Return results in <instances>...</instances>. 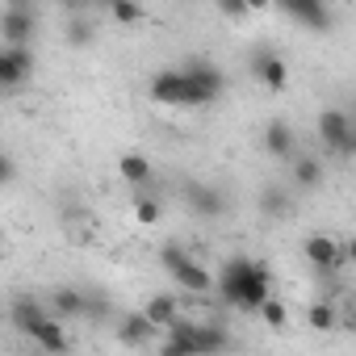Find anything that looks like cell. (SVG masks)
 Returning a JSON list of instances; mask_svg holds the SVG:
<instances>
[{
    "label": "cell",
    "mask_w": 356,
    "mask_h": 356,
    "mask_svg": "<svg viewBox=\"0 0 356 356\" xmlns=\"http://www.w3.org/2000/svg\"><path fill=\"white\" fill-rule=\"evenodd\" d=\"M302 256H306V264H310V268H318V273H339V268L348 264L343 239H335V235H327V231H314V235H306V243H302Z\"/></svg>",
    "instance_id": "cell-4"
},
{
    "label": "cell",
    "mask_w": 356,
    "mask_h": 356,
    "mask_svg": "<svg viewBox=\"0 0 356 356\" xmlns=\"http://www.w3.org/2000/svg\"><path fill=\"white\" fill-rule=\"evenodd\" d=\"M13 176H17V163H13V155H5V163H0V181L13 185Z\"/></svg>",
    "instance_id": "cell-27"
},
{
    "label": "cell",
    "mask_w": 356,
    "mask_h": 356,
    "mask_svg": "<svg viewBox=\"0 0 356 356\" xmlns=\"http://www.w3.org/2000/svg\"><path fill=\"white\" fill-rule=\"evenodd\" d=\"M51 306H55V314H67V318H76V314L88 310L84 293H80V289H67V285H59V289L51 293Z\"/></svg>",
    "instance_id": "cell-20"
},
{
    "label": "cell",
    "mask_w": 356,
    "mask_h": 356,
    "mask_svg": "<svg viewBox=\"0 0 356 356\" xmlns=\"http://www.w3.org/2000/svg\"><path fill=\"white\" fill-rule=\"evenodd\" d=\"M252 76H256L268 92H281V88L289 84V67H285V59H281L277 51H268V47H256V51H252Z\"/></svg>",
    "instance_id": "cell-8"
},
{
    "label": "cell",
    "mask_w": 356,
    "mask_h": 356,
    "mask_svg": "<svg viewBox=\"0 0 356 356\" xmlns=\"http://www.w3.org/2000/svg\"><path fill=\"white\" fill-rule=\"evenodd\" d=\"M109 17L118 26H138L143 22V5H130V0H118V5H109Z\"/></svg>",
    "instance_id": "cell-23"
},
{
    "label": "cell",
    "mask_w": 356,
    "mask_h": 356,
    "mask_svg": "<svg viewBox=\"0 0 356 356\" xmlns=\"http://www.w3.org/2000/svg\"><path fill=\"white\" fill-rule=\"evenodd\" d=\"M42 318H51V310H47L42 302H30V298L13 302V323H17V327H22L26 335H30V331H34V327H38Z\"/></svg>",
    "instance_id": "cell-19"
},
{
    "label": "cell",
    "mask_w": 356,
    "mask_h": 356,
    "mask_svg": "<svg viewBox=\"0 0 356 356\" xmlns=\"http://www.w3.org/2000/svg\"><path fill=\"white\" fill-rule=\"evenodd\" d=\"M151 101H159V105H185V67H159L151 76Z\"/></svg>",
    "instance_id": "cell-11"
},
{
    "label": "cell",
    "mask_w": 356,
    "mask_h": 356,
    "mask_svg": "<svg viewBox=\"0 0 356 356\" xmlns=\"http://www.w3.org/2000/svg\"><path fill=\"white\" fill-rule=\"evenodd\" d=\"M155 335H159V327H155L143 310H138V314H126V318L118 323V339H122L126 348H143V343H151Z\"/></svg>",
    "instance_id": "cell-14"
},
{
    "label": "cell",
    "mask_w": 356,
    "mask_h": 356,
    "mask_svg": "<svg viewBox=\"0 0 356 356\" xmlns=\"http://www.w3.org/2000/svg\"><path fill=\"white\" fill-rule=\"evenodd\" d=\"M218 293H222V302H231L235 310H243V314H260L264 302H273V273H268L264 260L231 256V260L222 264Z\"/></svg>",
    "instance_id": "cell-1"
},
{
    "label": "cell",
    "mask_w": 356,
    "mask_h": 356,
    "mask_svg": "<svg viewBox=\"0 0 356 356\" xmlns=\"http://www.w3.org/2000/svg\"><path fill=\"white\" fill-rule=\"evenodd\" d=\"M260 318H264V323H268L273 331H281V327L289 323V310H285V302H277V298H273V302H264V310H260Z\"/></svg>",
    "instance_id": "cell-25"
},
{
    "label": "cell",
    "mask_w": 356,
    "mask_h": 356,
    "mask_svg": "<svg viewBox=\"0 0 356 356\" xmlns=\"http://www.w3.org/2000/svg\"><path fill=\"white\" fill-rule=\"evenodd\" d=\"M293 185H298L302 193L323 185V163H318L314 155H298V159H293Z\"/></svg>",
    "instance_id": "cell-18"
},
{
    "label": "cell",
    "mask_w": 356,
    "mask_h": 356,
    "mask_svg": "<svg viewBox=\"0 0 356 356\" xmlns=\"http://www.w3.org/2000/svg\"><path fill=\"white\" fill-rule=\"evenodd\" d=\"M281 13L289 17V22H298L302 30H314V34H327L331 30V9L327 5H318V0H285L281 5Z\"/></svg>",
    "instance_id": "cell-9"
},
{
    "label": "cell",
    "mask_w": 356,
    "mask_h": 356,
    "mask_svg": "<svg viewBox=\"0 0 356 356\" xmlns=\"http://www.w3.org/2000/svg\"><path fill=\"white\" fill-rule=\"evenodd\" d=\"M118 172H122V181H126V185H147L151 176H155V172H151V159L138 155V151H126V155L118 159Z\"/></svg>",
    "instance_id": "cell-17"
},
{
    "label": "cell",
    "mask_w": 356,
    "mask_h": 356,
    "mask_svg": "<svg viewBox=\"0 0 356 356\" xmlns=\"http://www.w3.org/2000/svg\"><path fill=\"white\" fill-rule=\"evenodd\" d=\"M260 214H268V218L293 214V193L281 189V185H264V189H260Z\"/></svg>",
    "instance_id": "cell-15"
},
{
    "label": "cell",
    "mask_w": 356,
    "mask_h": 356,
    "mask_svg": "<svg viewBox=\"0 0 356 356\" xmlns=\"http://www.w3.org/2000/svg\"><path fill=\"white\" fill-rule=\"evenodd\" d=\"M348 327L356 331V302H352V310H348Z\"/></svg>",
    "instance_id": "cell-30"
},
{
    "label": "cell",
    "mask_w": 356,
    "mask_h": 356,
    "mask_svg": "<svg viewBox=\"0 0 356 356\" xmlns=\"http://www.w3.org/2000/svg\"><path fill=\"white\" fill-rule=\"evenodd\" d=\"M38 30V13L30 5H22V0H9L5 13H0V38H5V47H30Z\"/></svg>",
    "instance_id": "cell-5"
},
{
    "label": "cell",
    "mask_w": 356,
    "mask_h": 356,
    "mask_svg": "<svg viewBox=\"0 0 356 356\" xmlns=\"http://www.w3.org/2000/svg\"><path fill=\"white\" fill-rule=\"evenodd\" d=\"M252 9L248 5H222V17H248Z\"/></svg>",
    "instance_id": "cell-28"
},
{
    "label": "cell",
    "mask_w": 356,
    "mask_h": 356,
    "mask_svg": "<svg viewBox=\"0 0 356 356\" xmlns=\"http://www.w3.org/2000/svg\"><path fill=\"white\" fill-rule=\"evenodd\" d=\"M159 264L168 268V277H172L176 285L189 289V293H202V298H206V293L214 289L210 273H206V268H202L185 248H181V243H163V248H159Z\"/></svg>",
    "instance_id": "cell-2"
},
{
    "label": "cell",
    "mask_w": 356,
    "mask_h": 356,
    "mask_svg": "<svg viewBox=\"0 0 356 356\" xmlns=\"http://www.w3.org/2000/svg\"><path fill=\"white\" fill-rule=\"evenodd\" d=\"M343 159H356V138H352V147H348V155Z\"/></svg>",
    "instance_id": "cell-31"
},
{
    "label": "cell",
    "mask_w": 356,
    "mask_h": 356,
    "mask_svg": "<svg viewBox=\"0 0 356 356\" xmlns=\"http://www.w3.org/2000/svg\"><path fill=\"white\" fill-rule=\"evenodd\" d=\"M63 38H67L72 47H88V42L97 38V26H92L88 17H72V22H67V30H63Z\"/></svg>",
    "instance_id": "cell-22"
},
{
    "label": "cell",
    "mask_w": 356,
    "mask_h": 356,
    "mask_svg": "<svg viewBox=\"0 0 356 356\" xmlns=\"http://www.w3.org/2000/svg\"><path fill=\"white\" fill-rule=\"evenodd\" d=\"M306 323L318 331V335H331L335 327H339V314H335V302H314L310 310H306Z\"/></svg>",
    "instance_id": "cell-21"
},
{
    "label": "cell",
    "mask_w": 356,
    "mask_h": 356,
    "mask_svg": "<svg viewBox=\"0 0 356 356\" xmlns=\"http://www.w3.org/2000/svg\"><path fill=\"white\" fill-rule=\"evenodd\" d=\"M34 76V47H0V88L13 92Z\"/></svg>",
    "instance_id": "cell-7"
},
{
    "label": "cell",
    "mask_w": 356,
    "mask_h": 356,
    "mask_svg": "<svg viewBox=\"0 0 356 356\" xmlns=\"http://www.w3.org/2000/svg\"><path fill=\"white\" fill-rule=\"evenodd\" d=\"M30 339L47 352V356H67V348H72V335H67V327L51 314V318H42L34 331H30Z\"/></svg>",
    "instance_id": "cell-13"
},
{
    "label": "cell",
    "mask_w": 356,
    "mask_h": 356,
    "mask_svg": "<svg viewBox=\"0 0 356 356\" xmlns=\"http://www.w3.org/2000/svg\"><path fill=\"white\" fill-rule=\"evenodd\" d=\"M159 356H197L189 343H176V339H163V348H159Z\"/></svg>",
    "instance_id": "cell-26"
},
{
    "label": "cell",
    "mask_w": 356,
    "mask_h": 356,
    "mask_svg": "<svg viewBox=\"0 0 356 356\" xmlns=\"http://www.w3.org/2000/svg\"><path fill=\"white\" fill-rule=\"evenodd\" d=\"M260 147L268 151V159H298V134L289 122L273 118L264 130H260Z\"/></svg>",
    "instance_id": "cell-10"
},
{
    "label": "cell",
    "mask_w": 356,
    "mask_h": 356,
    "mask_svg": "<svg viewBox=\"0 0 356 356\" xmlns=\"http://www.w3.org/2000/svg\"><path fill=\"white\" fill-rule=\"evenodd\" d=\"M352 138H356V122H352L343 109H323V113H318V143H323L327 151L348 155Z\"/></svg>",
    "instance_id": "cell-6"
},
{
    "label": "cell",
    "mask_w": 356,
    "mask_h": 356,
    "mask_svg": "<svg viewBox=\"0 0 356 356\" xmlns=\"http://www.w3.org/2000/svg\"><path fill=\"white\" fill-rule=\"evenodd\" d=\"M227 88V76L210 63V59H193L185 63V105H214Z\"/></svg>",
    "instance_id": "cell-3"
},
{
    "label": "cell",
    "mask_w": 356,
    "mask_h": 356,
    "mask_svg": "<svg viewBox=\"0 0 356 356\" xmlns=\"http://www.w3.org/2000/svg\"><path fill=\"white\" fill-rule=\"evenodd\" d=\"M143 314H147V318H151L159 331H168L172 323H181V314H176V298H168V293H155V298H147Z\"/></svg>",
    "instance_id": "cell-16"
},
{
    "label": "cell",
    "mask_w": 356,
    "mask_h": 356,
    "mask_svg": "<svg viewBox=\"0 0 356 356\" xmlns=\"http://www.w3.org/2000/svg\"><path fill=\"white\" fill-rule=\"evenodd\" d=\"M343 252H348V264H356V235H343Z\"/></svg>",
    "instance_id": "cell-29"
},
{
    "label": "cell",
    "mask_w": 356,
    "mask_h": 356,
    "mask_svg": "<svg viewBox=\"0 0 356 356\" xmlns=\"http://www.w3.org/2000/svg\"><path fill=\"white\" fill-rule=\"evenodd\" d=\"M159 214H163V206H159V202H151V197H134V222L155 227V222H159Z\"/></svg>",
    "instance_id": "cell-24"
},
{
    "label": "cell",
    "mask_w": 356,
    "mask_h": 356,
    "mask_svg": "<svg viewBox=\"0 0 356 356\" xmlns=\"http://www.w3.org/2000/svg\"><path fill=\"white\" fill-rule=\"evenodd\" d=\"M185 197H189V210L197 214V218H222L227 214V193L218 189V185H189L185 189Z\"/></svg>",
    "instance_id": "cell-12"
}]
</instances>
